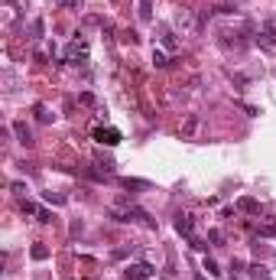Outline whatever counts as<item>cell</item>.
Returning a JSON list of instances; mask_svg holds the SVG:
<instances>
[{
	"label": "cell",
	"instance_id": "obj_1",
	"mask_svg": "<svg viewBox=\"0 0 276 280\" xmlns=\"http://www.w3.org/2000/svg\"><path fill=\"white\" fill-rule=\"evenodd\" d=\"M218 43L224 46V49H237V52H241V49H247V43H250V30H221L218 33Z\"/></svg>",
	"mask_w": 276,
	"mask_h": 280
},
{
	"label": "cell",
	"instance_id": "obj_2",
	"mask_svg": "<svg viewBox=\"0 0 276 280\" xmlns=\"http://www.w3.org/2000/svg\"><path fill=\"white\" fill-rule=\"evenodd\" d=\"M254 39L263 52H276V17H266V20L260 23V33H257Z\"/></svg>",
	"mask_w": 276,
	"mask_h": 280
},
{
	"label": "cell",
	"instance_id": "obj_3",
	"mask_svg": "<svg viewBox=\"0 0 276 280\" xmlns=\"http://www.w3.org/2000/svg\"><path fill=\"white\" fill-rule=\"evenodd\" d=\"M202 20L205 17H195V10H179L176 13V30L185 33V36H189V33H198L202 30Z\"/></svg>",
	"mask_w": 276,
	"mask_h": 280
},
{
	"label": "cell",
	"instance_id": "obj_4",
	"mask_svg": "<svg viewBox=\"0 0 276 280\" xmlns=\"http://www.w3.org/2000/svg\"><path fill=\"white\" fill-rule=\"evenodd\" d=\"M65 62H88V39H72L65 46Z\"/></svg>",
	"mask_w": 276,
	"mask_h": 280
},
{
	"label": "cell",
	"instance_id": "obj_5",
	"mask_svg": "<svg viewBox=\"0 0 276 280\" xmlns=\"http://www.w3.org/2000/svg\"><path fill=\"white\" fill-rule=\"evenodd\" d=\"M156 274V267H149V264H127L124 267V277L127 280H149Z\"/></svg>",
	"mask_w": 276,
	"mask_h": 280
},
{
	"label": "cell",
	"instance_id": "obj_6",
	"mask_svg": "<svg viewBox=\"0 0 276 280\" xmlns=\"http://www.w3.org/2000/svg\"><path fill=\"white\" fill-rule=\"evenodd\" d=\"M95 140H97V143H104V147H117V143H120V130H117V127H97Z\"/></svg>",
	"mask_w": 276,
	"mask_h": 280
},
{
	"label": "cell",
	"instance_id": "obj_7",
	"mask_svg": "<svg viewBox=\"0 0 276 280\" xmlns=\"http://www.w3.org/2000/svg\"><path fill=\"white\" fill-rule=\"evenodd\" d=\"M176 231L185 235V238H192V231H195V218L185 215V212H179V215H176Z\"/></svg>",
	"mask_w": 276,
	"mask_h": 280
},
{
	"label": "cell",
	"instance_id": "obj_8",
	"mask_svg": "<svg viewBox=\"0 0 276 280\" xmlns=\"http://www.w3.org/2000/svg\"><path fill=\"white\" fill-rule=\"evenodd\" d=\"M10 127H13V134H16V140H20L23 147H30V143H32V134H30V127H26V121H13Z\"/></svg>",
	"mask_w": 276,
	"mask_h": 280
},
{
	"label": "cell",
	"instance_id": "obj_9",
	"mask_svg": "<svg viewBox=\"0 0 276 280\" xmlns=\"http://www.w3.org/2000/svg\"><path fill=\"white\" fill-rule=\"evenodd\" d=\"M237 209H241V212H247V215H260V202H257V199H250V195L237 199Z\"/></svg>",
	"mask_w": 276,
	"mask_h": 280
},
{
	"label": "cell",
	"instance_id": "obj_10",
	"mask_svg": "<svg viewBox=\"0 0 276 280\" xmlns=\"http://www.w3.org/2000/svg\"><path fill=\"white\" fill-rule=\"evenodd\" d=\"M137 7H140V20H143V23H149V20H153V0H137Z\"/></svg>",
	"mask_w": 276,
	"mask_h": 280
},
{
	"label": "cell",
	"instance_id": "obj_11",
	"mask_svg": "<svg viewBox=\"0 0 276 280\" xmlns=\"http://www.w3.org/2000/svg\"><path fill=\"white\" fill-rule=\"evenodd\" d=\"M195 130H198V114H189L185 124H182V137H192Z\"/></svg>",
	"mask_w": 276,
	"mask_h": 280
},
{
	"label": "cell",
	"instance_id": "obj_12",
	"mask_svg": "<svg viewBox=\"0 0 276 280\" xmlns=\"http://www.w3.org/2000/svg\"><path fill=\"white\" fill-rule=\"evenodd\" d=\"M30 254H32V261H46V258H49V248H46L43 241H36V245L30 248Z\"/></svg>",
	"mask_w": 276,
	"mask_h": 280
},
{
	"label": "cell",
	"instance_id": "obj_13",
	"mask_svg": "<svg viewBox=\"0 0 276 280\" xmlns=\"http://www.w3.org/2000/svg\"><path fill=\"white\" fill-rule=\"evenodd\" d=\"M162 46H166V49H179V39H176L172 30H162Z\"/></svg>",
	"mask_w": 276,
	"mask_h": 280
},
{
	"label": "cell",
	"instance_id": "obj_14",
	"mask_svg": "<svg viewBox=\"0 0 276 280\" xmlns=\"http://www.w3.org/2000/svg\"><path fill=\"white\" fill-rule=\"evenodd\" d=\"M205 274H208V277H221V267H218V261L205 258Z\"/></svg>",
	"mask_w": 276,
	"mask_h": 280
},
{
	"label": "cell",
	"instance_id": "obj_15",
	"mask_svg": "<svg viewBox=\"0 0 276 280\" xmlns=\"http://www.w3.org/2000/svg\"><path fill=\"white\" fill-rule=\"evenodd\" d=\"M260 238H276V222H263L260 225Z\"/></svg>",
	"mask_w": 276,
	"mask_h": 280
},
{
	"label": "cell",
	"instance_id": "obj_16",
	"mask_svg": "<svg viewBox=\"0 0 276 280\" xmlns=\"http://www.w3.org/2000/svg\"><path fill=\"white\" fill-rule=\"evenodd\" d=\"M208 241H211L214 248H218V245H224V231H221V228H211V231H208Z\"/></svg>",
	"mask_w": 276,
	"mask_h": 280
},
{
	"label": "cell",
	"instance_id": "obj_17",
	"mask_svg": "<svg viewBox=\"0 0 276 280\" xmlns=\"http://www.w3.org/2000/svg\"><path fill=\"white\" fill-rule=\"evenodd\" d=\"M36 118L43 121V124H49V121H52V114L46 111V105H36Z\"/></svg>",
	"mask_w": 276,
	"mask_h": 280
},
{
	"label": "cell",
	"instance_id": "obj_18",
	"mask_svg": "<svg viewBox=\"0 0 276 280\" xmlns=\"http://www.w3.org/2000/svg\"><path fill=\"white\" fill-rule=\"evenodd\" d=\"M36 212H39V205L26 199V202H23V215H36Z\"/></svg>",
	"mask_w": 276,
	"mask_h": 280
},
{
	"label": "cell",
	"instance_id": "obj_19",
	"mask_svg": "<svg viewBox=\"0 0 276 280\" xmlns=\"http://www.w3.org/2000/svg\"><path fill=\"white\" fill-rule=\"evenodd\" d=\"M36 222H43V225H49V222H52V212H46V209H39V212H36Z\"/></svg>",
	"mask_w": 276,
	"mask_h": 280
},
{
	"label": "cell",
	"instance_id": "obj_20",
	"mask_svg": "<svg viewBox=\"0 0 276 280\" xmlns=\"http://www.w3.org/2000/svg\"><path fill=\"white\" fill-rule=\"evenodd\" d=\"M46 202H55V205H65V195H59V192H46Z\"/></svg>",
	"mask_w": 276,
	"mask_h": 280
},
{
	"label": "cell",
	"instance_id": "obj_21",
	"mask_svg": "<svg viewBox=\"0 0 276 280\" xmlns=\"http://www.w3.org/2000/svg\"><path fill=\"white\" fill-rule=\"evenodd\" d=\"M189 245H192V248H195V251H208V245H205V241H198V238H195V235L189 238Z\"/></svg>",
	"mask_w": 276,
	"mask_h": 280
},
{
	"label": "cell",
	"instance_id": "obj_22",
	"mask_svg": "<svg viewBox=\"0 0 276 280\" xmlns=\"http://www.w3.org/2000/svg\"><path fill=\"white\" fill-rule=\"evenodd\" d=\"M153 62L160 65V69H162V65H169V62H166V55H162V52H160V49H153Z\"/></svg>",
	"mask_w": 276,
	"mask_h": 280
},
{
	"label": "cell",
	"instance_id": "obj_23",
	"mask_svg": "<svg viewBox=\"0 0 276 280\" xmlns=\"http://www.w3.org/2000/svg\"><path fill=\"white\" fill-rule=\"evenodd\" d=\"M250 274H254V277H266V267H260V264H254V267H250Z\"/></svg>",
	"mask_w": 276,
	"mask_h": 280
},
{
	"label": "cell",
	"instance_id": "obj_24",
	"mask_svg": "<svg viewBox=\"0 0 276 280\" xmlns=\"http://www.w3.org/2000/svg\"><path fill=\"white\" fill-rule=\"evenodd\" d=\"M10 189H13L16 195H23V192H26V186H23V183H10Z\"/></svg>",
	"mask_w": 276,
	"mask_h": 280
},
{
	"label": "cell",
	"instance_id": "obj_25",
	"mask_svg": "<svg viewBox=\"0 0 276 280\" xmlns=\"http://www.w3.org/2000/svg\"><path fill=\"white\" fill-rule=\"evenodd\" d=\"M88 280H95V277H88Z\"/></svg>",
	"mask_w": 276,
	"mask_h": 280
},
{
	"label": "cell",
	"instance_id": "obj_26",
	"mask_svg": "<svg viewBox=\"0 0 276 280\" xmlns=\"http://www.w3.org/2000/svg\"><path fill=\"white\" fill-rule=\"evenodd\" d=\"M195 280H198V277H195Z\"/></svg>",
	"mask_w": 276,
	"mask_h": 280
}]
</instances>
